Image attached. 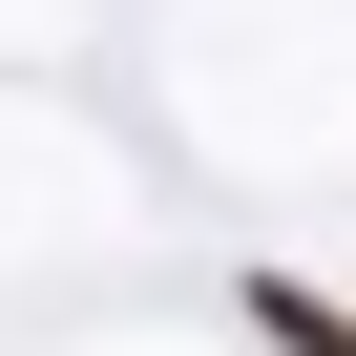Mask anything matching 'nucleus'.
<instances>
[{
  "mask_svg": "<svg viewBox=\"0 0 356 356\" xmlns=\"http://www.w3.org/2000/svg\"><path fill=\"white\" fill-rule=\"evenodd\" d=\"M252 335H273V356H356V314H314V293H293V273H273V293H252Z\"/></svg>",
  "mask_w": 356,
  "mask_h": 356,
  "instance_id": "f257e3e1",
  "label": "nucleus"
}]
</instances>
